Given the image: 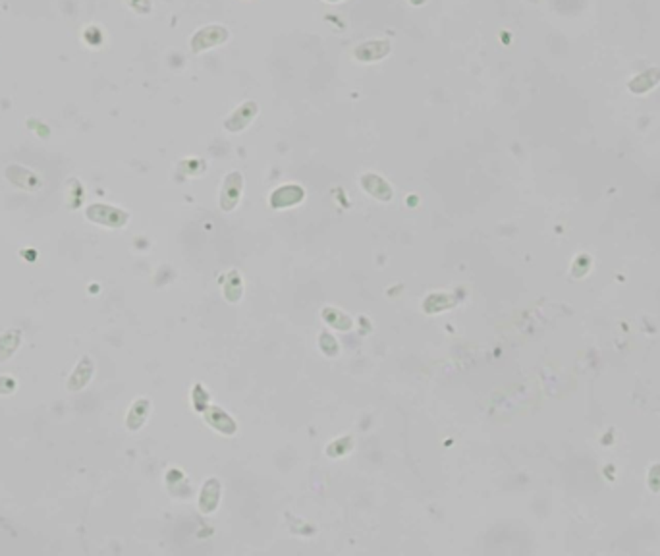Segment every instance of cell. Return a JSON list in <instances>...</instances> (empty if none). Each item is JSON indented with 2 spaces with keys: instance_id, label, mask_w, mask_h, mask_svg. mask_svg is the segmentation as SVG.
<instances>
[{
  "instance_id": "3957f363",
  "label": "cell",
  "mask_w": 660,
  "mask_h": 556,
  "mask_svg": "<svg viewBox=\"0 0 660 556\" xmlns=\"http://www.w3.org/2000/svg\"><path fill=\"white\" fill-rule=\"evenodd\" d=\"M325 2H340V0H325Z\"/></svg>"
},
{
  "instance_id": "6da1fadb",
  "label": "cell",
  "mask_w": 660,
  "mask_h": 556,
  "mask_svg": "<svg viewBox=\"0 0 660 556\" xmlns=\"http://www.w3.org/2000/svg\"><path fill=\"white\" fill-rule=\"evenodd\" d=\"M226 41H228V30L224 25H207L197 31L190 43H192L193 52H203Z\"/></svg>"
},
{
  "instance_id": "7a4b0ae2",
  "label": "cell",
  "mask_w": 660,
  "mask_h": 556,
  "mask_svg": "<svg viewBox=\"0 0 660 556\" xmlns=\"http://www.w3.org/2000/svg\"><path fill=\"white\" fill-rule=\"evenodd\" d=\"M390 43L385 41V39H375V41H367L363 45H359L356 51H354V56H356L359 62H365V64H371V62L383 60L385 56H388L390 52Z\"/></svg>"
}]
</instances>
